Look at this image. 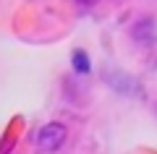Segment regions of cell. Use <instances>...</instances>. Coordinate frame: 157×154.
<instances>
[{
  "label": "cell",
  "mask_w": 157,
  "mask_h": 154,
  "mask_svg": "<svg viewBox=\"0 0 157 154\" xmlns=\"http://www.w3.org/2000/svg\"><path fill=\"white\" fill-rule=\"evenodd\" d=\"M66 136H68V131H66L63 123H47V126H42V131H39L37 144H39L42 152H58V149L66 144Z\"/></svg>",
  "instance_id": "obj_1"
},
{
  "label": "cell",
  "mask_w": 157,
  "mask_h": 154,
  "mask_svg": "<svg viewBox=\"0 0 157 154\" xmlns=\"http://www.w3.org/2000/svg\"><path fill=\"white\" fill-rule=\"evenodd\" d=\"M73 66H76L78 73H89V63H86V52L84 50H76V52H73Z\"/></svg>",
  "instance_id": "obj_2"
},
{
  "label": "cell",
  "mask_w": 157,
  "mask_h": 154,
  "mask_svg": "<svg viewBox=\"0 0 157 154\" xmlns=\"http://www.w3.org/2000/svg\"><path fill=\"white\" fill-rule=\"evenodd\" d=\"M76 3H78V6H94L97 0H76Z\"/></svg>",
  "instance_id": "obj_3"
}]
</instances>
